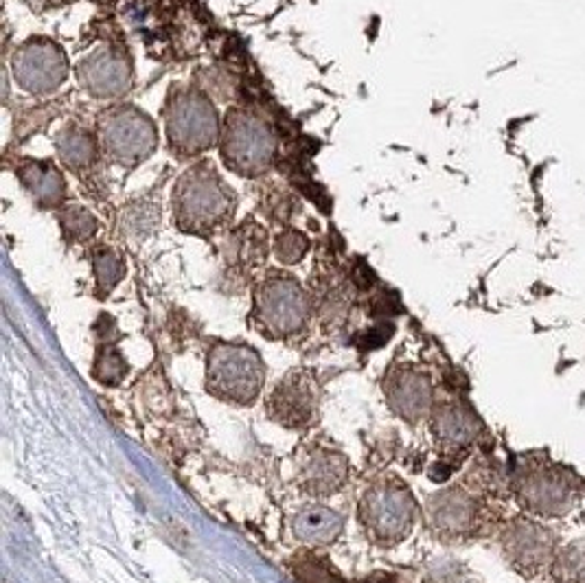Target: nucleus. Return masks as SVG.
<instances>
[{"mask_svg":"<svg viewBox=\"0 0 585 583\" xmlns=\"http://www.w3.org/2000/svg\"><path fill=\"white\" fill-rule=\"evenodd\" d=\"M95 261V277H97V286H99L101 292H110L116 283L121 281V277L125 275V266H123V259L116 255L115 250L110 249H101L99 252H95L92 257Z\"/></svg>","mask_w":585,"mask_h":583,"instance_id":"21","label":"nucleus"},{"mask_svg":"<svg viewBox=\"0 0 585 583\" xmlns=\"http://www.w3.org/2000/svg\"><path fill=\"white\" fill-rule=\"evenodd\" d=\"M347 461L330 450H314L301 467V481L311 494H331L345 483Z\"/></svg>","mask_w":585,"mask_h":583,"instance_id":"13","label":"nucleus"},{"mask_svg":"<svg viewBox=\"0 0 585 583\" xmlns=\"http://www.w3.org/2000/svg\"><path fill=\"white\" fill-rule=\"evenodd\" d=\"M270 415L279 423L290 428H299L311 419L316 409L314 384L307 375L292 373L285 381L276 386L270 397Z\"/></svg>","mask_w":585,"mask_h":583,"instance_id":"10","label":"nucleus"},{"mask_svg":"<svg viewBox=\"0 0 585 583\" xmlns=\"http://www.w3.org/2000/svg\"><path fill=\"white\" fill-rule=\"evenodd\" d=\"M388 400L405 419H417L430 406V384L423 375L399 373L390 380Z\"/></svg>","mask_w":585,"mask_h":583,"instance_id":"16","label":"nucleus"},{"mask_svg":"<svg viewBox=\"0 0 585 583\" xmlns=\"http://www.w3.org/2000/svg\"><path fill=\"white\" fill-rule=\"evenodd\" d=\"M430 518L439 529L450 531V533H459L471 524L474 518V503L459 492L441 494L430 503Z\"/></svg>","mask_w":585,"mask_h":583,"instance_id":"18","label":"nucleus"},{"mask_svg":"<svg viewBox=\"0 0 585 583\" xmlns=\"http://www.w3.org/2000/svg\"><path fill=\"white\" fill-rule=\"evenodd\" d=\"M436 437L445 443V446L460 447L469 446L476 438L478 432V423H476L474 415L467 409L460 406H445L443 410L436 415L434 419Z\"/></svg>","mask_w":585,"mask_h":583,"instance_id":"19","label":"nucleus"},{"mask_svg":"<svg viewBox=\"0 0 585 583\" xmlns=\"http://www.w3.org/2000/svg\"><path fill=\"white\" fill-rule=\"evenodd\" d=\"M364 526L384 541L402 540L414 520V500L395 484L371 489L362 503Z\"/></svg>","mask_w":585,"mask_h":583,"instance_id":"9","label":"nucleus"},{"mask_svg":"<svg viewBox=\"0 0 585 583\" xmlns=\"http://www.w3.org/2000/svg\"><path fill=\"white\" fill-rule=\"evenodd\" d=\"M296 579L301 583H340L336 572L330 570V564L320 561L318 557H305L294 566Z\"/></svg>","mask_w":585,"mask_h":583,"instance_id":"23","label":"nucleus"},{"mask_svg":"<svg viewBox=\"0 0 585 583\" xmlns=\"http://www.w3.org/2000/svg\"><path fill=\"white\" fill-rule=\"evenodd\" d=\"M506 553L515 564L526 566V569H540L551 557L552 538L546 529L535 524H515L506 533L505 540Z\"/></svg>","mask_w":585,"mask_h":583,"instance_id":"12","label":"nucleus"},{"mask_svg":"<svg viewBox=\"0 0 585 583\" xmlns=\"http://www.w3.org/2000/svg\"><path fill=\"white\" fill-rule=\"evenodd\" d=\"M20 183L40 209H58L66 200V180L55 163L27 161L18 169Z\"/></svg>","mask_w":585,"mask_h":583,"instance_id":"11","label":"nucleus"},{"mask_svg":"<svg viewBox=\"0 0 585 583\" xmlns=\"http://www.w3.org/2000/svg\"><path fill=\"white\" fill-rule=\"evenodd\" d=\"M310 316V301L294 277L276 275L256 292V318L272 335L294 334Z\"/></svg>","mask_w":585,"mask_h":583,"instance_id":"7","label":"nucleus"},{"mask_svg":"<svg viewBox=\"0 0 585 583\" xmlns=\"http://www.w3.org/2000/svg\"><path fill=\"white\" fill-rule=\"evenodd\" d=\"M342 524L345 520L336 511L320 507V504H310L296 513L294 533L305 544H330L340 535Z\"/></svg>","mask_w":585,"mask_h":583,"instance_id":"17","label":"nucleus"},{"mask_svg":"<svg viewBox=\"0 0 585 583\" xmlns=\"http://www.w3.org/2000/svg\"><path fill=\"white\" fill-rule=\"evenodd\" d=\"M60 224L73 241L90 240L97 233V220L84 206H66L60 213Z\"/></svg>","mask_w":585,"mask_h":583,"instance_id":"20","label":"nucleus"},{"mask_svg":"<svg viewBox=\"0 0 585 583\" xmlns=\"http://www.w3.org/2000/svg\"><path fill=\"white\" fill-rule=\"evenodd\" d=\"M15 84L31 95H51L69 77V58L58 42L49 38H29L12 58Z\"/></svg>","mask_w":585,"mask_h":583,"instance_id":"6","label":"nucleus"},{"mask_svg":"<svg viewBox=\"0 0 585 583\" xmlns=\"http://www.w3.org/2000/svg\"><path fill=\"white\" fill-rule=\"evenodd\" d=\"M219 154L228 172L241 178H256L274 165L276 134L256 112L230 108L222 123Z\"/></svg>","mask_w":585,"mask_h":583,"instance_id":"3","label":"nucleus"},{"mask_svg":"<svg viewBox=\"0 0 585 583\" xmlns=\"http://www.w3.org/2000/svg\"><path fill=\"white\" fill-rule=\"evenodd\" d=\"M169 149L181 158L209 152L222 136V121L213 101L195 86H176L165 103Z\"/></svg>","mask_w":585,"mask_h":583,"instance_id":"2","label":"nucleus"},{"mask_svg":"<svg viewBox=\"0 0 585 583\" xmlns=\"http://www.w3.org/2000/svg\"><path fill=\"white\" fill-rule=\"evenodd\" d=\"M58 147L60 161L64 163L66 169L75 174H86L95 167L97 156H99V138H95L92 134L81 126H66L64 130L58 134Z\"/></svg>","mask_w":585,"mask_h":583,"instance_id":"15","label":"nucleus"},{"mask_svg":"<svg viewBox=\"0 0 585 583\" xmlns=\"http://www.w3.org/2000/svg\"><path fill=\"white\" fill-rule=\"evenodd\" d=\"M97 3H112V0H97Z\"/></svg>","mask_w":585,"mask_h":583,"instance_id":"27","label":"nucleus"},{"mask_svg":"<svg viewBox=\"0 0 585 583\" xmlns=\"http://www.w3.org/2000/svg\"><path fill=\"white\" fill-rule=\"evenodd\" d=\"M235 206L233 189L209 161L193 165L173 184V221L184 233H215L233 220Z\"/></svg>","mask_w":585,"mask_h":583,"instance_id":"1","label":"nucleus"},{"mask_svg":"<svg viewBox=\"0 0 585 583\" xmlns=\"http://www.w3.org/2000/svg\"><path fill=\"white\" fill-rule=\"evenodd\" d=\"M307 246H310V241L299 230H285L276 237L274 252L283 263H299L305 257Z\"/></svg>","mask_w":585,"mask_h":583,"instance_id":"22","label":"nucleus"},{"mask_svg":"<svg viewBox=\"0 0 585 583\" xmlns=\"http://www.w3.org/2000/svg\"><path fill=\"white\" fill-rule=\"evenodd\" d=\"M132 60L121 46H99L77 64V81L95 99H119L132 88Z\"/></svg>","mask_w":585,"mask_h":583,"instance_id":"8","label":"nucleus"},{"mask_svg":"<svg viewBox=\"0 0 585 583\" xmlns=\"http://www.w3.org/2000/svg\"><path fill=\"white\" fill-rule=\"evenodd\" d=\"M127 366L123 362L119 351L106 349L101 351L95 364V378L101 380L104 384H116L121 378H125Z\"/></svg>","mask_w":585,"mask_h":583,"instance_id":"24","label":"nucleus"},{"mask_svg":"<svg viewBox=\"0 0 585 583\" xmlns=\"http://www.w3.org/2000/svg\"><path fill=\"white\" fill-rule=\"evenodd\" d=\"M522 496L526 498L528 509L540 511L543 515H559V511L571 504V489L562 481V476H552L543 469L533 472L522 487Z\"/></svg>","mask_w":585,"mask_h":583,"instance_id":"14","label":"nucleus"},{"mask_svg":"<svg viewBox=\"0 0 585 583\" xmlns=\"http://www.w3.org/2000/svg\"><path fill=\"white\" fill-rule=\"evenodd\" d=\"M264 373L259 355L241 344H218L209 355V389L237 404L256 400L264 386Z\"/></svg>","mask_w":585,"mask_h":583,"instance_id":"5","label":"nucleus"},{"mask_svg":"<svg viewBox=\"0 0 585 583\" xmlns=\"http://www.w3.org/2000/svg\"><path fill=\"white\" fill-rule=\"evenodd\" d=\"M97 134L104 156L121 167H136L158 149V127L132 103H115L101 112Z\"/></svg>","mask_w":585,"mask_h":583,"instance_id":"4","label":"nucleus"},{"mask_svg":"<svg viewBox=\"0 0 585 583\" xmlns=\"http://www.w3.org/2000/svg\"><path fill=\"white\" fill-rule=\"evenodd\" d=\"M24 3H27L31 9H38V12H40V9H46L49 5H53L55 0H24Z\"/></svg>","mask_w":585,"mask_h":583,"instance_id":"26","label":"nucleus"},{"mask_svg":"<svg viewBox=\"0 0 585 583\" xmlns=\"http://www.w3.org/2000/svg\"><path fill=\"white\" fill-rule=\"evenodd\" d=\"M563 570H566V575L572 577L574 581H579V583L585 581V553L581 549H572L571 553H568V559H566V566H563Z\"/></svg>","mask_w":585,"mask_h":583,"instance_id":"25","label":"nucleus"}]
</instances>
